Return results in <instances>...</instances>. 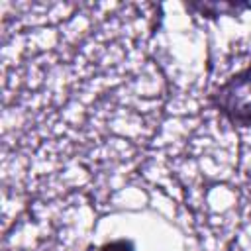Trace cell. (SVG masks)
Segmentation results:
<instances>
[{
	"mask_svg": "<svg viewBox=\"0 0 251 251\" xmlns=\"http://www.w3.org/2000/svg\"><path fill=\"white\" fill-rule=\"evenodd\" d=\"M210 100L229 124L251 127V65L220 84Z\"/></svg>",
	"mask_w": 251,
	"mask_h": 251,
	"instance_id": "cell-1",
	"label": "cell"
},
{
	"mask_svg": "<svg viewBox=\"0 0 251 251\" xmlns=\"http://www.w3.org/2000/svg\"><path fill=\"white\" fill-rule=\"evenodd\" d=\"M98 251H135V245L129 239H116V241L104 243Z\"/></svg>",
	"mask_w": 251,
	"mask_h": 251,
	"instance_id": "cell-3",
	"label": "cell"
},
{
	"mask_svg": "<svg viewBox=\"0 0 251 251\" xmlns=\"http://www.w3.org/2000/svg\"><path fill=\"white\" fill-rule=\"evenodd\" d=\"M190 10H196L198 14L202 16H208V18H216V16H237L239 12L247 10L249 4H235V2H192V4H186Z\"/></svg>",
	"mask_w": 251,
	"mask_h": 251,
	"instance_id": "cell-2",
	"label": "cell"
}]
</instances>
